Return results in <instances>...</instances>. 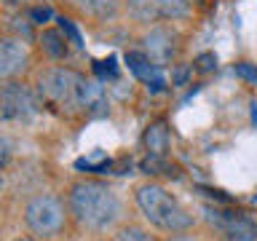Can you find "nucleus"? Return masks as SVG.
<instances>
[{"label": "nucleus", "instance_id": "f257e3e1", "mask_svg": "<svg viewBox=\"0 0 257 241\" xmlns=\"http://www.w3.org/2000/svg\"><path fill=\"white\" fill-rule=\"evenodd\" d=\"M67 212L80 230L104 233L120 220V198L102 180H78L67 190Z\"/></svg>", "mask_w": 257, "mask_h": 241}, {"label": "nucleus", "instance_id": "f03ea898", "mask_svg": "<svg viewBox=\"0 0 257 241\" xmlns=\"http://www.w3.org/2000/svg\"><path fill=\"white\" fill-rule=\"evenodd\" d=\"M134 201H137V206H140L145 220L164 233H182L193 225V217L188 214V209L158 182L137 185Z\"/></svg>", "mask_w": 257, "mask_h": 241}, {"label": "nucleus", "instance_id": "7ed1b4c3", "mask_svg": "<svg viewBox=\"0 0 257 241\" xmlns=\"http://www.w3.org/2000/svg\"><path fill=\"white\" fill-rule=\"evenodd\" d=\"M86 75H80L72 67H46L38 75L35 94L40 104L59 110V112H80V94H83Z\"/></svg>", "mask_w": 257, "mask_h": 241}, {"label": "nucleus", "instance_id": "20e7f679", "mask_svg": "<svg viewBox=\"0 0 257 241\" xmlns=\"http://www.w3.org/2000/svg\"><path fill=\"white\" fill-rule=\"evenodd\" d=\"M24 228L30 230V236L51 241L56 236H62L67 228L70 212H67V201L56 193H38L24 204Z\"/></svg>", "mask_w": 257, "mask_h": 241}, {"label": "nucleus", "instance_id": "39448f33", "mask_svg": "<svg viewBox=\"0 0 257 241\" xmlns=\"http://www.w3.org/2000/svg\"><path fill=\"white\" fill-rule=\"evenodd\" d=\"M40 110V99L35 88L22 80H8L0 86V115L3 120H30Z\"/></svg>", "mask_w": 257, "mask_h": 241}, {"label": "nucleus", "instance_id": "423d86ee", "mask_svg": "<svg viewBox=\"0 0 257 241\" xmlns=\"http://www.w3.org/2000/svg\"><path fill=\"white\" fill-rule=\"evenodd\" d=\"M126 14L137 24L177 22L190 14L188 0H126Z\"/></svg>", "mask_w": 257, "mask_h": 241}, {"label": "nucleus", "instance_id": "0eeeda50", "mask_svg": "<svg viewBox=\"0 0 257 241\" xmlns=\"http://www.w3.org/2000/svg\"><path fill=\"white\" fill-rule=\"evenodd\" d=\"M209 220L225 241H257V220L236 209H209Z\"/></svg>", "mask_w": 257, "mask_h": 241}, {"label": "nucleus", "instance_id": "6e6552de", "mask_svg": "<svg viewBox=\"0 0 257 241\" xmlns=\"http://www.w3.org/2000/svg\"><path fill=\"white\" fill-rule=\"evenodd\" d=\"M30 67V51L16 35H0V83L16 80Z\"/></svg>", "mask_w": 257, "mask_h": 241}, {"label": "nucleus", "instance_id": "1a4fd4ad", "mask_svg": "<svg viewBox=\"0 0 257 241\" xmlns=\"http://www.w3.org/2000/svg\"><path fill=\"white\" fill-rule=\"evenodd\" d=\"M145 54L156 64L169 62L177 54V35L169 27H153L145 35Z\"/></svg>", "mask_w": 257, "mask_h": 241}, {"label": "nucleus", "instance_id": "9d476101", "mask_svg": "<svg viewBox=\"0 0 257 241\" xmlns=\"http://www.w3.org/2000/svg\"><path fill=\"white\" fill-rule=\"evenodd\" d=\"M126 67L132 70L134 78H140L142 83L153 86L156 91H161V88H164V75H161L158 64L153 62L145 51H126Z\"/></svg>", "mask_w": 257, "mask_h": 241}, {"label": "nucleus", "instance_id": "9b49d317", "mask_svg": "<svg viewBox=\"0 0 257 241\" xmlns=\"http://www.w3.org/2000/svg\"><path fill=\"white\" fill-rule=\"evenodd\" d=\"M64 3L94 22H110L118 16V0H64Z\"/></svg>", "mask_w": 257, "mask_h": 241}, {"label": "nucleus", "instance_id": "f8f14e48", "mask_svg": "<svg viewBox=\"0 0 257 241\" xmlns=\"http://www.w3.org/2000/svg\"><path fill=\"white\" fill-rule=\"evenodd\" d=\"M38 43H40V48H43V54L51 56V59H64V56L70 54V46H67L70 40L59 27H46L38 35Z\"/></svg>", "mask_w": 257, "mask_h": 241}, {"label": "nucleus", "instance_id": "ddd939ff", "mask_svg": "<svg viewBox=\"0 0 257 241\" xmlns=\"http://www.w3.org/2000/svg\"><path fill=\"white\" fill-rule=\"evenodd\" d=\"M145 150H148V156H166L169 150V129L164 120H156V124H150L145 129Z\"/></svg>", "mask_w": 257, "mask_h": 241}, {"label": "nucleus", "instance_id": "4468645a", "mask_svg": "<svg viewBox=\"0 0 257 241\" xmlns=\"http://www.w3.org/2000/svg\"><path fill=\"white\" fill-rule=\"evenodd\" d=\"M112 241H158V238L150 236V230L140 228V225H123V228H118Z\"/></svg>", "mask_w": 257, "mask_h": 241}, {"label": "nucleus", "instance_id": "2eb2a0df", "mask_svg": "<svg viewBox=\"0 0 257 241\" xmlns=\"http://www.w3.org/2000/svg\"><path fill=\"white\" fill-rule=\"evenodd\" d=\"M233 72L241 78V80H246V83H252L257 86V64H249V62H238L236 67H233Z\"/></svg>", "mask_w": 257, "mask_h": 241}, {"label": "nucleus", "instance_id": "dca6fc26", "mask_svg": "<svg viewBox=\"0 0 257 241\" xmlns=\"http://www.w3.org/2000/svg\"><path fill=\"white\" fill-rule=\"evenodd\" d=\"M56 22H59V30H62L64 35L70 38V43H75V46H83V40H80V32H78L75 27H72V22H70V19H64V16H59Z\"/></svg>", "mask_w": 257, "mask_h": 241}, {"label": "nucleus", "instance_id": "f3484780", "mask_svg": "<svg viewBox=\"0 0 257 241\" xmlns=\"http://www.w3.org/2000/svg\"><path fill=\"white\" fill-rule=\"evenodd\" d=\"M214 67H217V56L214 54H201L196 59V70H201V72H209Z\"/></svg>", "mask_w": 257, "mask_h": 241}, {"label": "nucleus", "instance_id": "a211bd4d", "mask_svg": "<svg viewBox=\"0 0 257 241\" xmlns=\"http://www.w3.org/2000/svg\"><path fill=\"white\" fill-rule=\"evenodd\" d=\"M94 70L99 72V75L104 78V75H115V59H102V62H94Z\"/></svg>", "mask_w": 257, "mask_h": 241}, {"label": "nucleus", "instance_id": "6ab92c4d", "mask_svg": "<svg viewBox=\"0 0 257 241\" xmlns=\"http://www.w3.org/2000/svg\"><path fill=\"white\" fill-rule=\"evenodd\" d=\"M30 19L35 22V24H43L46 19H51V11H48V8H32V11H30Z\"/></svg>", "mask_w": 257, "mask_h": 241}, {"label": "nucleus", "instance_id": "aec40b11", "mask_svg": "<svg viewBox=\"0 0 257 241\" xmlns=\"http://www.w3.org/2000/svg\"><path fill=\"white\" fill-rule=\"evenodd\" d=\"M8 158H11V148H8L6 140H0V169L8 164Z\"/></svg>", "mask_w": 257, "mask_h": 241}, {"label": "nucleus", "instance_id": "412c9836", "mask_svg": "<svg viewBox=\"0 0 257 241\" xmlns=\"http://www.w3.org/2000/svg\"><path fill=\"white\" fill-rule=\"evenodd\" d=\"M166 241H196V238H193V236H188V233H169V238Z\"/></svg>", "mask_w": 257, "mask_h": 241}, {"label": "nucleus", "instance_id": "4be33fe9", "mask_svg": "<svg viewBox=\"0 0 257 241\" xmlns=\"http://www.w3.org/2000/svg\"><path fill=\"white\" fill-rule=\"evenodd\" d=\"M14 241H43V238H35V236H19V238H14Z\"/></svg>", "mask_w": 257, "mask_h": 241}, {"label": "nucleus", "instance_id": "5701e85b", "mask_svg": "<svg viewBox=\"0 0 257 241\" xmlns=\"http://www.w3.org/2000/svg\"><path fill=\"white\" fill-rule=\"evenodd\" d=\"M3 188H6V182H3V174H0V193H3Z\"/></svg>", "mask_w": 257, "mask_h": 241}, {"label": "nucleus", "instance_id": "b1692460", "mask_svg": "<svg viewBox=\"0 0 257 241\" xmlns=\"http://www.w3.org/2000/svg\"><path fill=\"white\" fill-rule=\"evenodd\" d=\"M188 3H201V0H188Z\"/></svg>", "mask_w": 257, "mask_h": 241}]
</instances>
